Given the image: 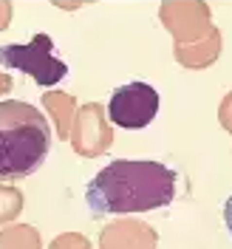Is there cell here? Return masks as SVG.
<instances>
[{
    "instance_id": "1",
    "label": "cell",
    "mask_w": 232,
    "mask_h": 249,
    "mask_svg": "<svg viewBox=\"0 0 232 249\" xmlns=\"http://www.w3.org/2000/svg\"><path fill=\"white\" fill-rule=\"evenodd\" d=\"M178 176L153 159H116L105 164L88 184L85 201L93 215L150 213L173 204Z\"/></svg>"
},
{
    "instance_id": "2",
    "label": "cell",
    "mask_w": 232,
    "mask_h": 249,
    "mask_svg": "<svg viewBox=\"0 0 232 249\" xmlns=\"http://www.w3.org/2000/svg\"><path fill=\"white\" fill-rule=\"evenodd\" d=\"M51 150L48 119L29 102H0V181H17L43 167Z\"/></svg>"
},
{
    "instance_id": "3",
    "label": "cell",
    "mask_w": 232,
    "mask_h": 249,
    "mask_svg": "<svg viewBox=\"0 0 232 249\" xmlns=\"http://www.w3.org/2000/svg\"><path fill=\"white\" fill-rule=\"evenodd\" d=\"M0 65L9 71L29 74L37 85H46V88L62 82L68 74V65L54 57V40L48 34L31 37V43L26 46H17V43L0 46Z\"/></svg>"
},
{
    "instance_id": "4",
    "label": "cell",
    "mask_w": 232,
    "mask_h": 249,
    "mask_svg": "<svg viewBox=\"0 0 232 249\" xmlns=\"http://www.w3.org/2000/svg\"><path fill=\"white\" fill-rule=\"evenodd\" d=\"M159 113V91L147 82H127L119 85L108 105V116L113 124L127 130H142Z\"/></svg>"
},
{
    "instance_id": "5",
    "label": "cell",
    "mask_w": 232,
    "mask_h": 249,
    "mask_svg": "<svg viewBox=\"0 0 232 249\" xmlns=\"http://www.w3.org/2000/svg\"><path fill=\"white\" fill-rule=\"evenodd\" d=\"M224 221H227V230H230V235H232V196L227 198V204H224Z\"/></svg>"
}]
</instances>
